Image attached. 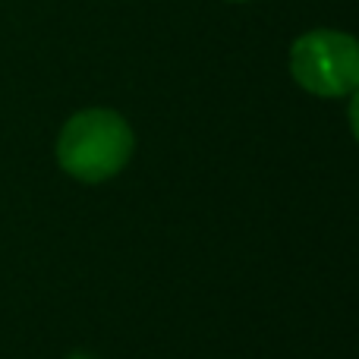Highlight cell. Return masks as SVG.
Instances as JSON below:
<instances>
[{
    "label": "cell",
    "mask_w": 359,
    "mask_h": 359,
    "mask_svg": "<svg viewBox=\"0 0 359 359\" xmlns=\"http://www.w3.org/2000/svg\"><path fill=\"white\" fill-rule=\"evenodd\" d=\"M133 130L114 111H82L63 126L57 158L67 174L82 183L117 177L133 158Z\"/></svg>",
    "instance_id": "obj_1"
},
{
    "label": "cell",
    "mask_w": 359,
    "mask_h": 359,
    "mask_svg": "<svg viewBox=\"0 0 359 359\" xmlns=\"http://www.w3.org/2000/svg\"><path fill=\"white\" fill-rule=\"evenodd\" d=\"M290 73L318 98H341L359 86V44L341 32H309L290 50Z\"/></svg>",
    "instance_id": "obj_2"
},
{
    "label": "cell",
    "mask_w": 359,
    "mask_h": 359,
    "mask_svg": "<svg viewBox=\"0 0 359 359\" xmlns=\"http://www.w3.org/2000/svg\"><path fill=\"white\" fill-rule=\"evenodd\" d=\"M350 126H353V136L359 139V86L353 92V101H350Z\"/></svg>",
    "instance_id": "obj_3"
}]
</instances>
